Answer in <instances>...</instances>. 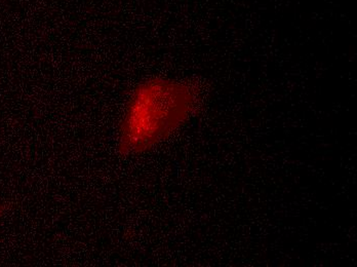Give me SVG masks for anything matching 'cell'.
I'll return each mask as SVG.
<instances>
[{"mask_svg": "<svg viewBox=\"0 0 357 267\" xmlns=\"http://www.w3.org/2000/svg\"><path fill=\"white\" fill-rule=\"evenodd\" d=\"M199 101L197 86L186 80H143L126 103L119 127V153L138 155L155 148L192 117Z\"/></svg>", "mask_w": 357, "mask_h": 267, "instance_id": "1", "label": "cell"}, {"mask_svg": "<svg viewBox=\"0 0 357 267\" xmlns=\"http://www.w3.org/2000/svg\"><path fill=\"white\" fill-rule=\"evenodd\" d=\"M4 211H6V206L0 204V219H1V217L3 216Z\"/></svg>", "mask_w": 357, "mask_h": 267, "instance_id": "2", "label": "cell"}]
</instances>
